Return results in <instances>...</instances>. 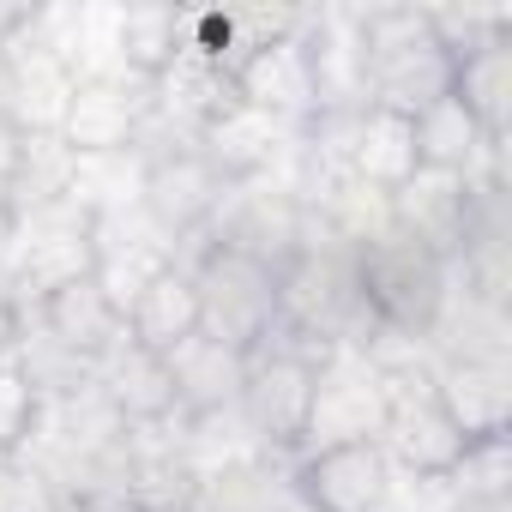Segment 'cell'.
Masks as SVG:
<instances>
[{
	"label": "cell",
	"mask_w": 512,
	"mask_h": 512,
	"mask_svg": "<svg viewBox=\"0 0 512 512\" xmlns=\"http://www.w3.org/2000/svg\"><path fill=\"white\" fill-rule=\"evenodd\" d=\"M332 368L326 338L314 344V332L278 326L260 350L241 356V386L235 404L247 416V428L278 452H302L308 434L320 428V380Z\"/></svg>",
	"instance_id": "obj_1"
},
{
	"label": "cell",
	"mask_w": 512,
	"mask_h": 512,
	"mask_svg": "<svg viewBox=\"0 0 512 512\" xmlns=\"http://www.w3.org/2000/svg\"><path fill=\"white\" fill-rule=\"evenodd\" d=\"M350 284H356V308L398 332V338H422L440 326L446 308V266L434 253H422L416 241H404L392 223L380 235H362L350 253Z\"/></svg>",
	"instance_id": "obj_2"
},
{
	"label": "cell",
	"mask_w": 512,
	"mask_h": 512,
	"mask_svg": "<svg viewBox=\"0 0 512 512\" xmlns=\"http://www.w3.org/2000/svg\"><path fill=\"white\" fill-rule=\"evenodd\" d=\"M199 284V308H205V338H217L223 350L247 356L260 350L278 326H284V284L272 266H260L253 253L211 241L199 253V266H187Z\"/></svg>",
	"instance_id": "obj_3"
},
{
	"label": "cell",
	"mask_w": 512,
	"mask_h": 512,
	"mask_svg": "<svg viewBox=\"0 0 512 512\" xmlns=\"http://www.w3.org/2000/svg\"><path fill=\"white\" fill-rule=\"evenodd\" d=\"M380 452L392 470L416 476V482H458L464 470V434L452 428V416L440 410L434 398V380L428 374H386L380 386Z\"/></svg>",
	"instance_id": "obj_4"
},
{
	"label": "cell",
	"mask_w": 512,
	"mask_h": 512,
	"mask_svg": "<svg viewBox=\"0 0 512 512\" xmlns=\"http://www.w3.org/2000/svg\"><path fill=\"white\" fill-rule=\"evenodd\" d=\"M151 115H157V91L151 85H139L127 73H85V79H73V91L61 103L55 139L73 157H115V151L145 139Z\"/></svg>",
	"instance_id": "obj_5"
},
{
	"label": "cell",
	"mask_w": 512,
	"mask_h": 512,
	"mask_svg": "<svg viewBox=\"0 0 512 512\" xmlns=\"http://www.w3.org/2000/svg\"><path fill=\"white\" fill-rule=\"evenodd\" d=\"M290 494L302 512H380L392 494V464L374 434H338L296 458Z\"/></svg>",
	"instance_id": "obj_6"
},
{
	"label": "cell",
	"mask_w": 512,
	"mask_h": 512,
	"mask_svg": "<svg viewBox=\"0 0 512 512\" xmlns=\"http://www.w3.org/2000/svg\"><path fill=\"white\" fill-rule=\"evenodd\" d=\"M235 187L205 163V151L187 139V145H163V151H151L145 157V169H139V205H145V217L163 229V235H199V229H211L217 217H223V199H229Z\"/></svg>",
	"instance_id": "obj_7"
},
{
	"label": "cell",
	"mask_w": 512,
	"mask_h": 512,
	"mask_svg": "<svg viewBox=\"0 0 512 512\" xmlns=\"http://www.w3.org/2000/svg\"><path fill=\"white\" fill-rule=\"evenodd\" d=\"M37 326H43L49 350H61L73 368H103L127 344V308L103 290L97 272L49 284L37 296Z\"/></svg>",
	"instance_id": "obj_8"
},
{
	"label": "cell",
	"mask_w": 512,
	"mask_h": 512,
	"mask_svg": "<svg viewBox=\"0 0 512 512\" xmlns=\"http://www.w3.org/2000/svg\"><path fill=\"white\" fill-rule=\"evenodd\" d=\"M392 229L404 241H416L422 253H434L440 266L464 260V247L482 229V193L476 181H452V175H416L410 187H398L392 199Z\"/></svg>",
	"instance_id": "obj_9"
},
{
	"label": "cell",
	"mask_w": 512,
	"mask_h": 512,
	"mask_svg": "<svg viewBox=\"0 0 512 512\" xmlns=\"http://www.w3.org/2000/svg\"><path fill=\"white\" fill-rule=\"evenodd\" d=\"M434 380L440 410L464 434V446H488L512 434V374L500 356H452Z\"/></svg>",
	"instance_id": "obj_10"
},
{
	"label": "cell",
	"mask_w": 512,
	"mask_h": 512,
	"mask_svg": "<svg viewBox=\"0 0 512 512\" xmlns=\"http://www.w3.org/2000/svg\"><path fill=\"white\" fill-rule=\"evenodd\" d=\"M193 338H205V308H199V284L187 266H157L133 302H127V344L133 350H151V356H181Z\"/></svg>",
	"instance_id": "obj_11"
},
{
	"label": "cell",
	"mask_w": 512,
	"mask_h": 512,
	"mask_svg": "<svg viewBox=\"0 0 512 512\" xmlns=\"http://www.w3.org/2000/svg\"><path fill=\"white\" fill-rule=\"evenodd\" d=\"M344 163H350V181H362L368 193L392 199L398 187H410V181L422 175V163H416V115L362 103V109L350 115Z\"/></svg>",
	"instance_id": "obj_12"
},
{
	"label": "cell",
	"mask_w": 512,
	"mask_h": 512,
	"mask_svg": "<svg viewBox=\"0 0 512 512\" xmlns=\"http://www.w3.org/2000/svg\"><path fill=\"white\" fill-rule=\"evenodd\" d=\"M446 97L476 121V133L488 139V151H500L506 127H512V31L482 37L476 49L452 55V91Z\"/></svg>",
	"instance_id": "obj_13"
},
{
	"label": "cell",
	"mask_w": 512,
	"mask_h": 512,
	"mask_svg": "<svg viewBox=\"0 0 512 512\" xmlns=\"http://www.w3.org/2000/svg\"><path fill=\"white\" fill-rule=\"evenodd\" d=\"M103 404L115 410V422L163 428L169 416H181V380H175V362L121 344V350L103 362Z\"/></svg>",
	"instance_id": "obj_14"
},
{
	"label": "cell",
	"mask_w": 512,
	"mask_h": 512,
	"mask_svg": "<svg viewBox=\"0 0 512 512\" xmlns=\"http://www.w3.org/2000/svg\"><path fill=\"white\" fill-rule=\"evenodd\" d=\"M115 49H121V73L157 91L193 55V13L187 7H133L115 25Z\"/></svg>",
	"instance_id": "obj_15"
},
{
	"label": "cell",
	"mask_w": 512,
	"mask_h": 512,
	"mask_svg": "<svg viewBox=\"0 0 512 512\" xmlns=\"http://www.w3.org/2000/svg\"><path fill=\"white\" fill-rule=\"evenodd\" d=\"M482 157H488V139L476 133V121H470L452 97H440L434 109L416 115V163H422V175L470 181Z\"/></svg>",
	"instance_id": "obj_16"
},
{
	"label": "cell",
	"mask_w": 512,
	"mask_h": 512,
	"mask_svg": "<svg viewBox=\"0 0 512 512\" xmlns=\"http://www.w3.org/2000/svg\"><path fill=\"white\" fill-rule=\"evenodd\" d=\"M43 428V386L25 362H0V458H19Z\"/></svg>",
	"instance_id": "obj_17"
},
{
	"label": "cell",
	"mask_w": 512,
	"mask_h": 512,
	"mask_svg": "<svg viewBox=\"0 0 512 512\" xmlns=\"http://www.w3.org/2000/svg\"><path fill=\"white\" fill-rule=\"evenodd\" d=\"M43 25V7H31V0H0V55H13L19 37H31Z\"/></svg>",
	"instance_id": "obj_18"
},
{
	"label": "cell",
	"mask_w": 512,
	"mask_h": 512,
	"mask_svg": "<svg viewBox=\"0 0 512 512\" xmlns=\"http://www.w3.org/2000/svg\"><path fill=\"white\" fill-rule=\"evenodd\" d=\"M19 338H25V314H19V296L0 284V362H19Z\"/></svg>",
	"instance_id": "obj_19"
}]
</instances>
